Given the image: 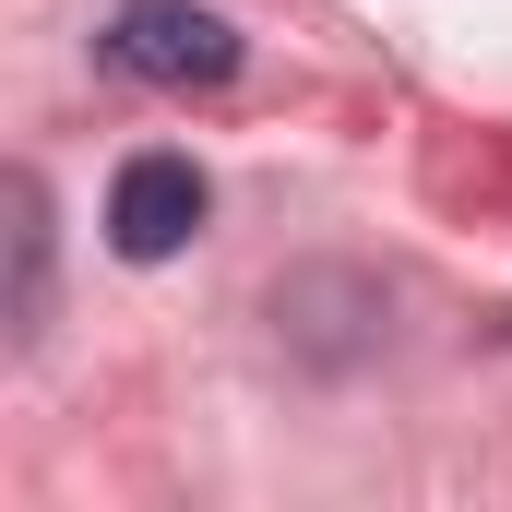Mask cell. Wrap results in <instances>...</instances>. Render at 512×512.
<instances>
[{
	"label": "cell",
	"mask_w": 512,
	"mask_h": 512,
	"mask_svg": "<svg viewBox=\"0 0 512 512\" xmlns=\"http://www.w3.org/2000/svg\"><path fill=\"white\" fill-rule=\"evenodd\" d=\"M96 48H108V72L155 84V96H215V84H239V24L203 12V0H120V24H108Z\"/></svg>",
	"instance_id": "6da1fadb"
},
{
	"label": "cell",
	"mask_w": 512,
	"mask_h": 512,
	"mask_svg": "<svg viewBox=\"0 0 512 512\" xmlns=\"http://www.w3.org/2000/svg\"><path fill=\"white\" fill-rule=\"evenodd\" d=\"M203 215H215V179L191 167V155H167V143H143L120 179H108V251L120 262H167L203 239Z\"/></svg>",
	"instance_id": "7a4b0ae2"
},
{
	"label": "cell",
	"mask_w": 512,
	"mask_h": 512,
	"mask_svg": "<svg viewBox=\"0 0 512 512\" xmlns=\"http://www.w3.org/2000/svg\"><path fill=\"white\" fill-rule=\"evenodd\" d=\"M0 203H12V334L36 346V322H48V191L12 179Z\"/></svg>",
	"instance_id": "3957f363"
}]
</instances>
